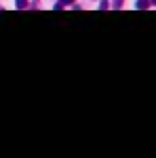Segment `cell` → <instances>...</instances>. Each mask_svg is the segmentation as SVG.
Returning a JSON list of instances; mask_svg holds the SVG:
<instances>
[{
  "label": "cell",
  "instance_id": "5b68a950",
  "mask_svg": "<svg viewBox=\"0 0 156 158\" xmlns=\"http://www.w3.org/2000/svg\"><path fill=\"white\" fill-rule=\"evenodd\" d=\"M120 4H122V0H114V6L116 9H120Z\"/></svg>",
  "mask_w": 156,
  "mask_h": 158
},
{
  "label": "cell",
  "instance_id": "3957f363",
  "mask_svg": "<svg viewBox=\"0 0 156 158\" xmlns=\"http://www.w3.org/2000/svg\"><path fill=\"white\" fill-rule=\"evenodd\" d=\"M99 9H101V11H106V9H108V2H106V0H101V2H99Z\"/></svg>",
  "mask_w": 156,
  "mask_h": 158
},
{
  "label": "cell",
  "instance_id": "7a4b0ae2",
  "mask_svg": "<svg viewBox=\"0 0 156 158\" xmlns=\"http://www.w3.org/2000/svg\"><path fill=\"white\" fill-rule=\"evenodd\" d=\"M15 4H17V9H25L27 6V0H17Z\"/></svg>",
  "mask_w": 156,
  "mask_h": 158
},
{
  "label": "cell",
  "instance_id": "8992f818",
  "mask_svg": "<svg viewBox=\"0 0 156 158\" xmlns=\"http://www.w3.org/2000/svg\"><path fill=\"white\" fill-rule=\"evenodd\" d=\"M152 2H154V4H156V0H152Z\"/></svg>",
  "mask_w": 156,
  "mask_h": 158
},
{
  "label": "cell",
  "instance_id": "277c9868",
  "mask_svg": "<svg viewBox=\"0 0 156 158\" xmlns=\"http://www.w3.org/2000/svg\"><path fill=\"white\" fill-rule=\"evenodd\" d=\"M74 0H59V4H72Z\"/></svg>",
  "mask_w": 156,
  "mask_h": 158
},
{
  "label": "cell",
  "instance_id": "6da1fadb",
  "mask_svg": "<svg viewBox=\"0 0 156 158\" xmlns=\"http://www.w3.org/2000/svg\"><path fill=\"white\" fill-rule=\"evenodd\" d=\"M135 6H137L139 11H144V9L150 6V0H137V2H135Z\"/></svg>",
  "mask_w": 156,
  "mask_h": 158
}]
</instances>
